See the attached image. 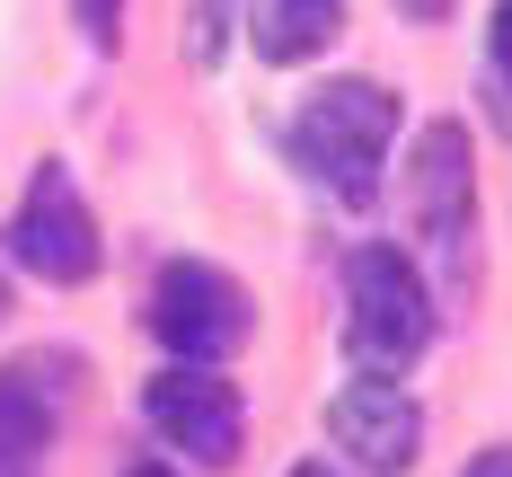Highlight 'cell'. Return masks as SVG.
<instances>
[{
  "instance_id": "cell-1",
  "label": "cell",
  "mask_w": 512,
  "mask_h": 477,
  "mask_svg": "<svg viewBox=\"0 0 512 477\" xmlns=\"http://www.w3.org/2000/svg\"><path fill=\"white\" fill-rule=\"evenodd\" d=\"M389 133H398V98L380 80H327L292 115V159H301L318 186H336L345 204H371L380 159H389Z\"/></svg>"
},
{
  "instance_id": "cell-2",
  "label": "cell",
  "mask_w": 512,
  "mask_h": 477,
  "mask_svg": "<svg viewBox=\"0 0 512 477\" xmlns=\"http://www.w3.org/2000/svg\"><path fill=\"white\" fill-rule=\"evenodd\" d=\"M433 345V292L398 248H354L345 257V354L371 380L407 371Z\"/></svg>"
},
{
  "instance_id": "cell-3",
  "label": "cell",
  "mask_w": 512,
  "mask_h": 477,
  "mask_svg": "<svg viewBox=\"0 0 512 477\" xmlns=\"http://www.w3.org/2000/svg\"><path fill=\"white\" fill-rule=\"evenodd\" d=\"M407 204L424 248L442 257V283L468 292L477 274V186H468V124H424L407 159Z\"/></svg>"
},
{
  "instance_id": "cell-4",
  "label": "cell",
  "mask_w": 512,
  "mask_h": 477,
  "mask_svg": "<svg viewBox=\"0 0 512 477\" xmlns=\"http://www.w3.org/2000/svg\"><path fill=\"white\" fill-rule=\"evenodd\" d=\"M248 327H256L248 292H239L221 265H204V257L159 265V283H151V336L177 354V363H221V354H239Z\"/></svg>"
},
{
  "instance_id": "cell-5",
  "label": "cell",
  "mask_w": 512,
  "mask_h": 477,
  "mask_svg": "<svg viewBox=\"0 0 512 477\" xmlns=\"http://www.w3.org/2000/svg\"><path fill=\"white\" fill-rule=\"evenodd\" d=\"M9 257L27 265V274H45V283H89L98 274V221H89V204H80V186H71L62 159L36 168L27 204L9 221Z\"/></svg>"
},
{
  "instance_id": "cell-6",
  "label": "cell",
  "mask_w": 512,
  "mask_h": 477,
  "mask_svg": "<svg viewBox=\"0 0 512 477\" xmlns=\"http://www.w3.org/2000/svg\"><path fill=\"white\" fill-rule=\"evenodd\" d=\"M151 424L186 451V460H204V469H230L239 460V433H248V416H239V389L221 380L212 363H177L151 380Z\"/></svg>"
},
{
  "instance_id": "cell-7",
  "label": "cell",
  "mask_w": 512,
  "mask_h": 477,
  "mask_svg": "<svg viewBox=\"0 0 512 477\" xmlns=\"http://www.w3.org/2000/svg\"><path fill=\"white\" fill-rule=\"evenodd\" d=\"M327 433H336V451L371 477H407L415 451H424V407H415L398 380H354V389H336L327 398Z\"/></svg>"
},
{
  "instance_id": "cell-8",
  "label": "cell",
  "mask_w": 512,
  "mask_h": 477,
  "mask_svg": "<svg viewBox=\"0 0 512 477\" xmlns=\"http://www.w3.org/2000/svg\"><path fill=\"white\" fill-rule=\"evenodd\" d=\"M62 407H71V363H62V354H18V363H0V477H45Z\"/></svg>"
},
{
  "instance_id": "cell-9",
  "label": "cell",
  "mask_w": 512,
  "mask_h": 477,
  "mask_svg": "<svg viewBox=\"0 0 512 477\" xmlns=\"http://www.w3.org/2000/svg\"><path fill=\"white\" fill-rule=\"evenodd\" d=\"M248 36L265 62H309V53L336 45V0H256Z\"/></svg>"
},
{
  "instance_id": "cell-10",
  "label": "cell",
  "mask_w": 512,
  "mask_h": 477,
  "mask_svg": "<svg viewBox=\"0 0 512 477\" xmlns=\"http://www.w3.org/2000/svg\"><path fill=\"white\" fill-rule=\"evenodd\" d=\"M486 98H495V124H512V0H495V27H486Z\"/></svg>"
},
{
  "instance_id": "cell-11",
  "label": "cell",
  "mask_w": 512,
  "mask_h": 477,
  "mask_svg": "<svg viewBox=\"0 0 512 477\" xmlns=\"http://www.w3.org/2000/svg\"><path fill=\"white\" fill-rule=\"evenodd\" d=\"M230 9H239V0H195V27H186V53H195V62H221V45H230Z\"/></svg>"
},
{
  "instance_id": "cell-12",
  "label": "cell",
  "mask_w": 512,
  "mask_h": 477,
  "mask_svg": "<svg viewBox=\"0 0 512 477\" xmlns=\"http://www.w3.org/2000/svg\"><path fill=\"white\" fill-rule=\"evenodd\" d=\"M71 9H80V36H89L98 53H115V36H124V0H71Z\"/></svg>"
},
{
  "instance_id": "cell-13",
  "label": "cell",
  "mask_w": 512,
  "mask_h": 477,
  "mask_svg": "<svg viewBox=\"0 0 512 477\" xmlns=\"http://www.w3.org/2000/svg\"><path fill=\"white\" fill-rule=\"evenodd\" d=\"M468 477H512V442H495V451H477V460H468Z\"/></svg>"
},
{
  "instance_id": "cell-14",
  "label": "cell",
  "mask_w": 512,
  "mask_h": 477,
  "mask_svg": "<svg viewBox=\"0 0 512 477\" xmlns=\"http://www.w3.org/2000/svg\"><path fill=\"white\" fill-rule=\"evenodd\" d=\"M292 477H336V469H327V460H301V469H292Z\"/></svg>"
},
{
  "instance_id": "cell-15",
  "label": "cell",
  "mask_w": 512,
  "mask_h": 477,
  "mask_svg": "<svg viewBox=\"0 0 512 477\" xmlns=\"http://www.w3.org/2000/svg\"><path fill=\"white\" fill-rule=\"evenodd\" d=\"M133 477H168V469H133Z\"/></svg>"
},
{
  "instance_id": "cell-16",
  "label": "cell",
  "mask_w": 512,
  "mask_h": 477,
  "mask_svg": "<svg viewBox=\"0 0 512 477\" xmlns=\"http://www.w3.org/2000/svg\"><path fill=\"white\" fill-rule=\"evenodd\" d=\"M0 310H9V292H0Z\"/></svg>"
}]
</instances>
